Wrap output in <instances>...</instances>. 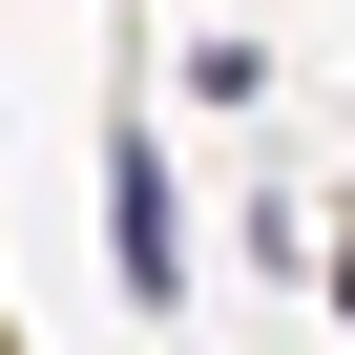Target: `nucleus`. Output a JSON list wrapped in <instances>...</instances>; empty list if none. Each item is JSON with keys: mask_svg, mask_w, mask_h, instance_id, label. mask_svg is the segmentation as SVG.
<instances>
[{"mask_svg": "<svg viewBox=\"0 0 355 355\" xmlns=\"http://www.w3.org/2000/svg\"><path fill=\"white\" fill-rule=\"evenodd\" d=\"M334 313H355V272H334Z\"/></svg>", "mask_w": 355, "mask_h": 355, "instance_id": "f03ea898", "label": "nucleus"}, {"mask_svg": "<svg viewBox=\"0 0 355 355\" xmlns=\"http://www.w3.org/2000/svg\"><path fill=\"white\" fill-rule=\"evenodd\" d=\"M105 230H125V293H146V313L189 293V209H167V146H146V125L105 146Z\"/></svg>", "mask_w": 355, "mask_h": 355, "instance_id": "f257e3e1", "label": "nucleus"}]
</instances>
